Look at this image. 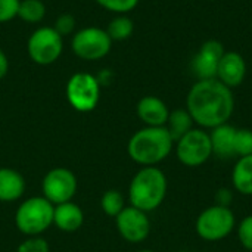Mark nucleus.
Instances as JSON below:
<instances>
[{
	"instance_id": "obj_1",
	"label": "nucleus",
	"mask_w": 252,
	"mask_h": 252,
	"mask_svg": "<svg viewBox=\"0 0 252 252\" xmlns=\"http://www.w3.org/2000/svg\"><path fill=\"white\" fill-rule=\"evenodd\" d=\"M186 109L193 123L204 130H213L226 124L235 111L232 89L217 78L198 80L188 93Z\"/></svg>"
},
{
	"instance_id": "obj_2",
	"label": "nucleus",
	"mask_w": 252,
	"mask_h": 252,
	"mask_svg": "<svg viewBox=\"0 0 252 252\" xmlns=\"http://www.w3.org/2000/svg\"><path fill=\"white\" fill-rule=\"evenodd\" d=\"M174 142L165 127H143L128 140L130 158L142 167H157L171 154Z\"/></svg>"
},
{
	"instance_id": "obj_3",
	"label": "nucleus",
	"mask_w": 252,
	"mask_h": 252,
	"mask_svg": "<svg viewBox=\"0 0 252 252\" xmlns=\"http://www.w3.org/2000/svg\"><path fill=\"white\" fill-rule=\"evenodd\" d=\"M167 177L158 167H142L131 179L128 188L130 205L145 213L157 210L165 199Z\"/></svg>"
},
{
	"instance_id": "obj_4",
	"label": "nucleus",
	"mask_w": 252,
	"mask_h": 252,
	"mask_svg": "<svg viewBox=\"0 0 252 252\" xmlns=\"http://www.w3.org/2000/svg\"><path fill=\"white\" fill-rule=\"evenodd\" d=\"M55 205L44 196H34L24 201L15 213L18 230L27 236H38L53 224Z\"/></svg>"
},
{
	"instance_id": "obj_5",
	"label": "nucleus",
	"mask_w": 252,
	"mask_h": 252,
	"mask_svg": "<svg viewBox=\"0 0 252 252\" xmlns=\"http://www.w3.org/2000/svg\"><path fill=\"white\" fill-rule=\"evenodd\" d=\"M236 229V217L230 207L214 204L196 217V235L207 242H219L226 239Z\"/></svg>"
},
{
	"instance_id": "obj_6",
	"label": "nucleus",
	"mask_w": 252,
	"mask_h": 252,
	"mask_svg": "<svg viewBox=\"0 0 252 252\" xmlns=\"http://www.w3.org/2000/svg\"><path fill=\"white\" fill-rule=\"evenodd\" d=\"M66 99L78 112L93 111L100 99L99 78L89 72H77L66 83Z\"/></svg>"
},
{
	"instance_id": "obj_7",
	"label": "nucleus",
	"mask_w": 252,
	"mask_h": 252,
	"mask_svg": "<svg viewBox=\"0 0 252 252\" xmlns=\"http://www.w3.org/2000/svg\"><path fill=\"white\" fill-rule=\"evenodd\" d=\"M177 159L186 167H201L213 155L210 133L201 127L192 128L176 143Z\"/></svg>"
},
{
	"instance_id": "obj_8",
	"label": "nucleus",
	"mask_w": 252,
	"mask_h": 252,
	"mask_svg": "<svg viewBox=\"0 0 252 252\" xmlns=\"http://www.w3.org/2000/svg\"><path fill=\"white\" fill-rule=\"evenodd\" d=\"M28 56L38 65L56 62L63 50V37L53 27H40L28 38Z\"/></svg>"
},
{
	"instance_id": "obj_9",
	"label": "nucleus",
	"mask_w": 252,
	"mask_h": 252,
	"mask_svg": "<svg viewBox=\"0 0 252 252\" xmlns=\"http://www.w3.org/2000/svg\"><path fill=\"white\" fill-rule=\"evenodd\" d=\"M71 47L83 61H100L111 52L112 40L106 30L99 27H86L74 34Z\"/></svg>"
},
{
	"instance_id": "obj_10",
	"label": "nucleus",
	"mask_w": 252,
	"mask_h": 252,
	"mask_svg": "<svg viewBox=\"0 0 252 252\" xmlns=\"http://www.w3.org/2000/svg\"><path fill=\"white\" fill-rule=\"evenodd\" d=\"M41 190L43 196L53 205L69 202L77 192V177L68 168H53L44 176Z\"/></svg>"
},
{
	"instance_id": "obj_11",
	"label": "nucleus",
	"mask_w": 252,
	"mask_h": 252,
	"mask_svg": "<svg viewBox=\"0 0 252 252\" xmlns=\"http://www.w3.org/2000/svg\"><path fill=\"white\" fill-rule=\"evenodd\" d=\"M115 221L120 235L130 244H140L151 233V220L148 213L136 207H126L115 217Z\"/></svg>"
},
{
	"instance_id": "obj_12",
	"label": "nucleus",
	"mask_w": 252,
	"mask_h": 252,
	"mask_svg": "<svg viewBox=\"0 0 252 252\" xmlns=\"http://www.w3.org/2000/svg\"><path fill=\"white\" fill-rule=\"evenodd\" d=\"M224 47L219 40H207L190 61V69L198 80L217 78L219 62L224 55Z\"/></svg>"
},
{
	"instance_id": "obj_13",
	"label": "nucleus",
	"mask_w": 252,
	"mask_h": 252,
	"mask_svg": "<svg viewBox=\"0 0 252 252\" xmlns=\"http://www.w3.org/2000/svg\"><path fill=\"white\" fill-rule=\"evenodd\" d=\"M247 77V62L238 52H224L219 62L217 80L229 89L239 87Z\"/></svg>"
},
{
	"instance_id": "obj_14",
	"label": "nucleus",
	"mask_w": 252,
	"mask_h": 252,
	"mask_svg": "<svg viewBox=\"0 0 252 252\" xmlns=\"http://www.w3.org/2000/svg\"><path fill=\"white\" fill-rule=\"evenodd\" d=\"M136 114L146 127H164L168 120L170 109L162 99L149 94L137 102Z\"/></svg>"
},
{
	"instance_id": "obj_15",
	"label": "nucleus",
	"mask_w": 252,
	"mask_h": 252,
	"mask_svg": "<svg viewBox=\"0 0 252 252\" xmlns=\"http://www.w3.org/2000/svg\"><path fill=\"white\" fill-rule=\"evenodd\" d=\"M84 223V214L83 210L74 204V202H63L59 205H55L53 210V224L66 233L77 232Z\"/></svg>"
},
{
	"instance_id": "obj_16",
	"label": "nucleus",
	"mask_w": 252,
	"mask_h": 252,
	"mask_svg": "<svg viewBox=\"0 0 252 252\" xmlns=\"http://www.w3.org/2000/svg\"><path fill=\"white\" fill-rule=\"evenodd\" d=\"M235 134L236 127L230 126L229 123L213 128L210 131L213 155H217L223 159L235 157Z\"/></svg>"
},
{
	"instance_id": "obj_17",
	"label": "nucleus",
	"mask_w": 252,
	"mask_h": 252,
	"mask_svg": "<svg viewBox=\"0 0 252 252\" xmlns=\"http://www.w3.org/2000/svg\"><path fill=\"white\" fill-rule=\"evenodd\" d=\"M25 190V180L13 168H0V201L12 202L19 199Z\"/></svg>"
},
{
	"instance_id": "obj_18",
	"label": "nucleus",
	"mask_w": 252,
	"mask_h": 252,
	"mask_svg": "<svg viewBox=\"0 0 252 252\" xmlns=\"http://www.w3.org/2000/svg\"><path fill=\"white\" fill-rule=\"evenodd\" d=\"M232 185L236 192L252 196V155L238 158L232 170Z\"/></svg>"
},
{
	"instance_id": "obj_19",
	"label": "nucleus",
	"mask_w": 252,
	"mask_h": 252,
	"mask_svg": "<svg viewBox=\"0 0 252 252\" xmlns=\"http://www.w3.org/2000/svg\"><path fill=\"white\" fill-rule=\"evenodd\" d=\"M193 126H195V123H193V118L190 117L189 111L186 108L185 109L177 108L174 111H170L168 120L164 127L167 128L173 142L176 143L180 137H183L186 133H189L193 128Z\"/></svg>"
},
{
	"instance_id": "obj_20",
	"label": "nucleus",
	"mask_w": 252,
	"mask_h": 252,
	"mask_svg": "<svg viewBox=\"0 0 252 252\" xmlns=\"http://www.w3.org/2000/svg\"><path fill=\"white\" fill-rule=\"evenodd\" d=\"M46 16V4L41 0H21L18 7V18L27 24L41 22Z\"/></svg>"
},
{
	"instance_id": "obj_21",
	"label": "nucleus",
	"mask_w": 252,
	"mask_h": 252,
	"mask_svg": "<svg viewBox=\"0 0 252 252\" xmlns=\"http://www.w3.org/2000/svg\"><path fill=\"white\" fill-rule=\"evenodd\" d=\"M133 31L134 24L131 18H128L127 15H117L114 19H111L106 28V32L112 41H124L131 37Z\"/></svg>"
},
{
	"instance_id": "obj_22",
	"label": "nucleus",
	"mask_w": 252,
	"mask_h": 252,
	"mask_svg": "<svg viewBox=\"0 0 252 252\" xmlns=\"http://www.w3.org/2000/svg\"><path fill=\"white\" fill-rule=\"evenodd\" d=\"M100 208L106 216L117 217L126 208V202H124L121 192L115 189L106 190L100 198Z\"/></svg>"
},
{
	"instance_id": "obj_23",
	"label": "nucleus",
	"mask_w": 252,
	"mask_h": 252,
	"mask_svg": "<svg viewBox=\"0 0 252 252\" xmlns=\"http://www.w3.org/2000/svg\"><path fill=\"white\" fill-rule=\"evenodd\" d=\"M252 155V130L250 128H236L235 134V157H248Z\"/></svg>"
},
{
	"instance_id": "obj_24",
	"label": "nucleus",
	"mask_w": 252,
	"mask_h": 252,
	"mask_svg": "<svg viewBox=\"0 0 252 252\" xmlns=\"http://www.w3.org/2000/svg\"><path fill=\"white\" fill-rule=\"evenodd\" d=\"M102 7L111 10L117 15H127L131 12L140 0H96Z\"/></svg>"
},
{
	"instance_id": "obj_25",
	"label": "nucleus",
	"mask_w": 252,
	"mask_h": 252,
	"mask_svg": "<svg viewBox=\"0 0 252 252\" xmlns=\"http://www.w3.org/2000/svg\"><path fill=\"white\" fill-rule=\"evenodd\" d=\"M236 235L242 248L252 252V216H247L239 224H236Z\"/></svg>"
},
{
	"instance_id": "obj_26",
	"label": "nucleus",
	"mask_w": 252,
	"mask_h": 252,
	"mask_svg": "<svg viewBox=\"0 0 252 252\" xmlns=\"http://www.w3.org/2000/svg\"><path fill=\"white\" fill-rule=\"evenodd\" d=\"M16 252H49V244L43 238L30 236L18 247Z\"/></svg>"
},
{
	"instance_id": "obj_27",
	"label": "nucleus",
	"mask_w": 252,
	"mask_h": 252,
	"mask_svg": "<svg viewBox=\"0 0 252 252\" xmlns=\"http://www.w3.org/2000/svg\"><path fill=\"white\" fill-rule=\"evenodd\" d=\"M53 28L62 37H65V35H68V34H71L74 31V28H75V18L71 13H62V15H59L56 18Z\"/></svg>"
},
{
	"instance_id": "obj_28",
	"label": "nucleus",
	"mask_w": 252,
	"mask_h": 252,
	"mask_svg": "<svg viewBox=\"0 0 252 252\" xmlns=\"http://www.w3.org/2000/svg\"><path fill=\"white\" fill-rule=\"evenodd\" d=\"M21 0H0V24L9 22L18 16Z\"/></svg>"
},
{
	"instance_id": "obj_29",
	"label": "nucleus",
	"mask_w": 252,
	"mask_h": 252,
	"mask_svg": "<svg viewBox=\"0 0 252 252\" xmlns=\"http://www.w3.org/2000/svg\"><path fill=\"white\" fill-rule=\"evenodd\" d=\"M217 202L219 205H224V207H229L230 202H232V192L229 189H220L217 192Z\"/></svg>"
},
{
	"instance_id": "obj_30",
	"label": "nucleus",
	"mask_w": 252,
	"mask_h": 252,
	"mask_svg": "<svg viewBox=\"0 0 252 252\" xmlns=\"http://www.w3.org/2000/svg\"><path fill=\"white\" fill-rule=\"evenodd\" d=\"M9 71V59L6 56V53L0 49V80H3L6 77Z\"/></svg>"
},
{
	"instance_id": "obj_31",
	"label": "nucleus",
	"mask_w": 252,
	"mask_h": 252,
	"mask_svg": "<svg viewBox=\"0 0 252 252\" xmlns=\"http://www.w3.org/2000/svg\"><path fill=\"white\" fill-rule=\"evenodd\" d=\"M139 252H154L152 250H142V251H139Z\"/></svg>"
},
{
	"instance_id": "obj_32",
	"label": "nucleus",
	"mask_w": 252,
	"mask_h": 252,
	"mask_svg": "<svg viewBox=\"0 0 252 252\" xmlns=\"http://www.w3.org/2000/svg\"><path fill=\"white\" fill-rule=\"evenodd\" d=\"M251 30H252V21H251Z\"/></svg>"
}]
</instances>
